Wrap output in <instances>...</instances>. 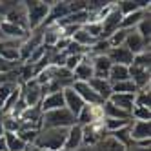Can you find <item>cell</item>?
I'll list each match as a JSON object with an SVG mask.
<instances>
[{
  "instance_id": "83f0119b",
  "label": "cell",
  "mask_w": 151,
  "mask_h": 151,
  "mask_svg": "<svg viewBox=\"0 0 151 151\" xmlns=\"http://www.w3.org/2000/svg\"><path fill=\"white\" fill-rule=\"evenodd\" d=\"M133 104L137 107H147L151 109V96H149V88H144V89H138L135 93V100Z\"/></svg>"
},
{
  "instance_id": "ffe728a7",
  "label": "cell",
  "mask_w": 151,
  "mask_h": 151,
  "mask_svg": "<svg viewBox=\"0 0 151 151\" xmlns=\"http://www.w3.org/2000/svg\"><path fill=\"white\" fill-rule=\"evenodd\" d=\"M102 109H104V118H116V120H131V115L118 109L116 106H113L109 100H106L102 104Z\"/></svg>"
},
{
  "instance_id": "8992f818",
  "label": "cell",
  "mask_w": 151,
  "mask_h": 151,
  "mask_svg": "<svg viewBox=\"0 0 151 151\" xmlns=\"http://www.w3.org/2000/svg\"><path fill=\"white\" fill-rule=\"evenodd\" d=\"M120 20H122V15L118 13L116 6H113V9L102 18V22H100V26H102V35H100L99 40H107V38L115 33V31L120 29Z\"/></svg>"
},
{
  "instance_id": "7c38bea8",
  "label": "cell",
  "mask_w": 151,
  "mask_h": 151,
  "mask_svg": "<svg viewBox=\"0 0 151 151\" xmlns=\"http://www.w3.org/2000/svg\"><path fill=\"white\" fill-rule=\"evenodd\" d=\"M38 107H40L42 113L55 111V109H62V107H64V91H57V93L44 95Z\"/></svg>"
},
{
  "instance_id": "3957f363",
  "label": "cell",
  "mask_w": 151,
  "mask_h": 151,
  "mask_svg": "<svg viewBox=\"0 0 151 151\" xmlns=\"http://www.w3.org/2000/svg\"><path fill=\"white\" fill-rule=\"evenodd\" d=\"M77 124L75 116L66 109H55V111H47V113H42V120H40V129H46V127H66L69 129L71 126Z\"/></svg>"
},
{
  "instance_id": "603a6c76",
  "label": "cell",
  "mask_w": 151,
  "mask_h": 151,
  "mask_svg": "<svg viewBox=\"0 0 151 151\" xmlns=\"http://www.w3.org/2000/svg\"><path fill=\"white\" fill-rule=\"evenodd\" d=\"M71 40H73V42H77V44H78V46H82L84 49H89L91 46H95V42H96V38H93L89 33H86L82 27H80L77 33L71 37Z\"/></svg>"
},
{
  "instance_id": "5b68a950",
  "label": "cell",
  "mask_w": 151,
  "mask_h": 151,
  "mask_svg": "<svg viewBox=\"0 0 151 151\" xmlns=\"http://www.w3.org/2000/svg\"><path fill=\"white\" fill-rule=\"evenodd\" d=\"M42 96H44L42 88L38 86V82L35 78L22 84V88H20V99L24 100V104L27 107H38L42 102Z\"/></svg>"
},
{
  "instance_id": "1f68e13d",
  "label": "cell",
  "mask_w": 151,
  "mask_h": 151,
  "mask_svg": "<svg viewBox=\"0 0 151 151\" xmlns=\"http://www.w3.org/2000/svg\"><path fill=\"white\" fill-rule=\"evenodd\" d=\"M2 127H4V133H18L20 120L13 118V116H7V115H2Z\"/></svg>"
},
{
  "instance_id": "277c9868",
  "label": "cell",
  "mask_w": 151,
  "mask_h": 151,
  "mask_svg": "<svg viewBox=\"0 0 151 151\" xmlns=\"http://www.w3.org/2000/svg\"><path fill=\"white\" fill-rule=\"evenodd\" d=\"M7 24H13L20 29H24L29 33V27H27V15H26V7H24V2H7V9L4 17L0 18Z\"/></svg>"
},
{
  "instance_id": "4fadbf2b",
  "label": "cell",
  "mask_w": 151,
  "mask_h": 151,
  "mask_svg": "<svg viewBox=\"0 0 151 151\" xmlns=\"http://www.w3.org/2000/svg\"><path fill=\"white\" fill-rule=\"evenodd\" d=\"M80 149H82V127L78 124H75L68 129L64 151H80Z\"/></svg>"
},
{
  "instance_id": "2e32d148",
  "label": "cell",
  "mask_w": 151,
  "mask_h": 151,
  "mask_svg": "<svg viewBox=\"0 0 151 151\" xmlns=\"http://www.w3.org/2000/svg\"><path fill=\"white\" fill-rule=\"evenodd\" d=\"M129 80L135 84L137 89H144V88H149V69H140V68H135V66H129Z\"/></svg>"
},
{
  "instance_id": "60d3db41",
  "label": "cell",
  "mask_w": 151,
  "mask_h": 151,
  "mask_svg": "<svg viewBox=\"0 0 151 151\" xmlns=\"http://www.w3.org/2000/svg\"><path fill=\"white\" fill-rule=\"evenodd\" d=\"M26 151H44V149H40V147H37V146H27Z\"/></svg>"
},
{
  "instance_id": "836d02e7",
  "label": "cell",
  "mask_w": 151,
  "mask_h": 151,
  "mask_svg": "<svg viewBox=\"0 0 151 151\" xmlns=\"http://www.w3.org/2000/svg\"><path fill=\"white\" fill-rule=\"evenodd\" d=\"M131 120H140V122H149L151 120V109L147 107H133L131 111Z\"/></svg>"
},
{
  "instance_id": "cb8c5ba5",
  "label": "cell",
  "mask_w": 151,
  "mask_h": 151,
  "mask_svg": "<svg viewBox=\"0 0 151 151\" xmlns=\"http://www.w3.org/2000/svg\"><path fill=\"white\" fill-rule=\"evenodd\" d=\"M4 138H6V147L7 151H26V144L18 138L17 133H4Z\"/></svg>"
},
{
  "instance_id": "d6a6232c",
  "label": "cell",
  "mask_w": 151,
  "mask_h": 151,
  "mask_svg": "<svg viewBox=\"0 0 151 151\" xmlns=\"http://www.w3.org/2000/svg\"><path fill=\"white\" fill-rule=\"evenodd\" d=\"M129 33V29H118L115 31V33L107 38V42H109V46L111 47H118V46H124V42H126V37Z\"/></svg>"
},
{
  "instance_id": "b9f144b4",
  "label": "cell",
  "mask_w": 151,
  "mask_h": 151,
  "mask_svg": "<svg viewBox=\"0 0 151 151\" xmlns=\"http://www.w3.org/2000/svg\"><path fill=\"white\" fill-rule=\"evenodd\" d=\"M0 137H4V127H2V116H0Z\"/></svg>"
},
{
  "instance_id": "8fae6325",
  "label": "cell",
  "mask_w": 151,
  "mask_h": 151,
  "mask_svg": "<svg viewBox=\"0 0 151 151\" xmlns=\"http://www.w3.org/2000/svg\"><path fill=\"white\" fill-rule=\"evenodd\" d=\"M107 58L111 60V64H118V66H131L133 62V55L126 46H118V47H111L107 51Z\"/></svg>"
},
{
  "instance_id": "e0dca14e",
  "label": "cell",
  "mask_w": 151,
  "mask_h": 151,
  "mask_svg": "<svg viewBox=\"0 0 151 151\" xmlns=\"http://www.w3.org/2000/svg\"><path fill=\"white\" fill-rule=\"evenodd\" d=\"M89 88L96 93V96L102 100V102H106V100H109V96L113 95L111 93V84H109V80H104V78H91L89 82Z\"/></svg>"
},
{
  "instance_id": "7a4b0ae2",
  "label": "cell",
  "mask_w": 151,
  "mask_h": 151,
  "mask_svg": "<svg viewBox=\"0 0 151 151\" xmlns=\"http://www.w3.org/2000/svg\"><path fill=\"white\" fill-rule=\"evenodd\" d=\"M26 7V15H27V27L29 33L37 31L44 26L46 18L49 15L51 2H44V0H33V2H24Z\"/></svg>"
},
{
  "instance_id": "f35d334b",
  "label": "cell",
  "mask_w": 151,
  "mask_h": 151,
  "mask_svg": "<svg viewBox=\"0 0 151 151\" xmlns=\"http://www.w3.org/2000/svg\"><path fill=\"white\" fill-rule=\"evenodd\" d=\"M126 151H149V147H138V146L131 144L129 147H126Z\"/></svg>"
},
{
  "instance_id": "6da1fadb",
  "label": "cell",
  "mask_w": 151,
  "mask_h": 151,
  "mask_svg": "<svg viewBox=\"0 0 151 151\" xmlns=\"http://www.w3.org/2000/svg\"><path fill=\"white\" fill-rule=\"evenodd\" d=\"M66 137H68L66 127H46L38 131V137L33 146L44 151H60L66 144Z\"/></svg>"
},
{
  "instance_id": "d4e9b609",
  "label": "cell",
  "mask_w": 151,
  "mask_h": 151,
  "mask_svg": "<svg viewBox=\"0 0 151 151\" xmlns=\"http://www.w3.org/2000/svg\"><path fill=\"white\" fill-rule=\"evenodd\" d=\"M131 126V124H129ZM129 126L127 127H122V129H116V131H113V133H107L113 140H116L118 144H122L124 147H129L133 142H131V137H129Z\"/></svg>"
},
{
  "instance_id": "f6af8a7d",
  "label": "cell",
  "mask_w": 151,
  "mask_h": 151,
  "mask_svg": "<svg viewBox=\"0 0 151 151\" xmlns=\"http://www.w3.org/2000/svg\"><path fill=\"white\" fill-rule=\"evenodd\" d=\"M2 115H4V113H2V109H0V116H2Z\"/></svg>"
},
{
  "instance_id": "7402d4cb",
  "label": "cell",
  "mask_w": 151,
  "mask_h": 151,
  "mask_svg": "<svg viewBox=\"0 0 151 151\" xmlns=\"http://www.w3.org/2000/svg\"><path fill=\"white\" fill-rule=\"evenodd\" d=\"M91 151H126V147L118 144L116 140H113L109 135H106L95 147H91Z\"/></svg>"
},
{
  "instance_id": "9a60e30c",
  "label": "cell",
  "mask_w": 151,
  "mask_h": 151,
  "mask_svg": "<svg viewBox=\"0 0 151 151\" xmlns=\"http://www.w3.org/2000/svg\"><path fill=\"white\" fill-rule=\"evenodd\" d=\"M73 78H75V82H89L93 78V66H91V60L88 55H84L82 62L75 68Z\"/></svg>"
},
{
  "instance_id": "f1b7e54d",
  "label": "cell",
  "mask_w": 151,
  "mask_h": 151,
  "mask_svg": "<svg viewBox=\"0 0 151 151\" xmlns=\"http://www.w3.org/2000/svg\"><path fill=\"white\" fill-rule=\"evenodd\" d=\"M20 86V82L18 80H11V82H6V84H2L0 86V107L4 106V102L11 96V93Z\"/></svg>"
},
{
  "instance_id": "4316f807",
  "label": "cell",
  "mask_w": 151,
  "mask_h": 151,
  "mask_svg": "<svg viewBox=\"0 0 151 151\" xmlns=\"http://www.w3.org/2000/svg\"><path fill=\"white\" fill-rule=\"evenodd\" d=\"M135 31H137V33L149 44V38H151V18H149V13L138 22V26L135 27Z\"/></svg>"
},
{
  "instance_id": "d590c367",
  "label": "cell",
  "mask_w": 151,
  "mask_h": 151,
  "mask_svg": "<svg viewBox=\"0 0 151 151\" xmlns=\"http://www.w3.org/2000/svg\"><path fill=\"white\" fill-rule=\"evenodd\" d=\"M82 58H84V55H68L66 60H64V69H68V71L73 73L75 68L82 62Z\"/></svg>"
},
{
  "instance_id": "30bf717a",
  "label": "cell",
  "mask_w": 151,
  "mask_h": 151,
  "mask_svg": "<svg viewBox=\"0 0 151 151\" xmlns=\"http://www.w3.org/2000/svg\"><path fill=\"white\" fill-rule=\"evenodd\" d=\"M84 106H86L84 100L73 91V88H66V89H64V107H66L75 118H77V115L82 111Z\"/></svg>"
},
{
  "instance_id": "52a82bcc",
  "label": "cell",
  "mask_w": 151,
  "mask_h": 151,
  "mask_svg": "<svg viewBox=\"0 0 151 151\" xmlns=\"http://www.w3.org/2000/svg\"><path fill=\"white\" fill-rule=\"evenodd\" d=\"M88 55V53H86ZM89 60H91V66H93V77L95 78H104L107 80V75H109V69H111V60L107 58V55H96V57H91L88 55Z\"/></svg>"
},
{
  "instance_id": "5bb4252c",
  "label": "cell",
  "mask_w": 151,
  "mask_h": 151,
  "mask_svg": "<svg viewBox=\"0 0 151 151\" xmlns=\"http://www.w3.org/2000/svg\"><path fill=\"white\" fill-rule=\"evenodd\" d=\"M129 137H131V142H138V140L151 138V122L133 120L131 126H129Z\"/></svg>"
},
{
  "instance_id": "4dcf8cb0",
  "label": "cell",
  "mask_w": 151,
  "mask_h": 151,
  "mask_svg": "<svg viewBox=\"0 0 151 151\" xmlns=\"http://www.w3.org/2000/svg\"><path fill=\"white\" fill-rule=\"evenodd\" d=\"M131 66L140 68V69H149V68H151V53H149V51H144V53H138V55H135Z\"/></svg>"
},
{
  "instance_id": "ab89813d",
  "label": "cell",
  "mask_w": 151,
  "mask_h": 151,
  "mask_svg": "<svg viewBox=\"0 0 151 151\" xmlns=\"http://www.w3.org/2000/svg\"><path fill=\"white\" fill-rule=\"evenodd\" d=\"M0 151H7V147H6V138L4 137H0Z\"/></svg>"
},
{
  "instance_id": "bcb514c9",
  "label": "cell",
  "mask_w": 151,
  "mask_h": 151,
  "mask_svg": "<svg viewBox=\"0 0 151 151\" xmlns=\"http://www.w3.org/2000/svg\"><path fill=\"white\" fill-rule=\"evenodd\" d=\"M60 151H64V149H60Z\"/></svg>"
},
{
  "instance_id": "7bdbcfd3",
  "label": "cell",
  "mask_w": 151,
  "mask_h": 151,
  "mask_svg": "<svg viewBox=\"0 0 151 151\" xmlns=\"http://www.w3.org/2000/svg\"><path fill=\"white\" fill-rule=\"evenodd\" d=\"M0 40H4V37H2V31H0Z\"/></svg>"
},
{
  "instance_id": "9c48e42d",
  "label": "cell",
  "mask_w": 151,
  "mask_h": 151,
  "mask_svg": "<svg viewBox=\"0 0 151 151\" xmlns=\"http://www.w3.org/2000/svg\"><path fill=\"white\" fill-rule=\"evenodd\" d=\"M124 46L131 51V55H138V53H144V51H149V44L140 37L135 29H129V33L126 37V42H124Z\"/></svg>"
},
{
  "instance_id": "44dd1931",
  "label": "cell",
  "mask_w": 151,
  "mask_h": 151,
  "mask_svg": "<svg viewBox=\"0 0 151 151\" xmlns=\"http://www.w3.org/2000/svg\"><path fill=\"white\" fill-rule=\"evenodd\" d=\"M107 80H109V84L129 80V68L127 66H118V64H113L111 69H109V75H107Z\"/></svg>"
},
{
  "instance_id": "e575fe53",
  "label": "cell",
  "mask_w": 151,
  "mask_h": 151,
  "mask_svg": "<svg viewBox=\"0 0 151 151\" xmlns=\"http://www.w3.org/2000/svg\"><path fill=\"white\" fill-rule=\"evenodd\" d=\"M82 29L86 31V33H89L93 38H96V40H99L100 35H102V26H100V22H91V20H89L86 26H82Z\"/></svg>"
},
{
  "instance_id": "ee69618b",
  "label": "cell",
  "mask_w": 151,
  "mask_h": 151,
  "mask_svg": "<svg viewBox=\"0 0 151 151\" xmlns=\"http://www.w3.org/2000/svg\"><path fill=\"white\" fill-rule=\"evenodd\" d=\"M80 151H91V149H80Z\"/></svg>"
},
{
  "instance_id": "d6986e66",
  "label": "cell",
  "mask_w": 151,
  "mask_h": 151,
  "mask_svg": "<svg viewBox=\"0 0 151 151\" xmlns=\"http://www.w3.org/2000/svg\"><path fill=\"white\" fill-rule=\"evenodd\" d=\"M147 13H149V9H138V11H135V13H131V15L122 17V20H120V29H135V27L138 26V22H140V20H142Z\"/></svg>"
},
{
  "instance_id": "8d00e7d4",
  "label": "cell",
  "mask_w": 151,
  "mask_h": 151,
  "mask_svg": "<svg viewBox=\"0 0 151 151\" xmlns=\"http://www.w3.org/2000/svg\"><path fill=\"white\" fill-rule=\"evenodd\" d=\"M15 71H9V73H0V86L6 84V82H11V80H18V78H13Z\"/></svg>"
},
{
  "instance_id": "ac0fdd59",
  "label": "cell",
  "mask_w": 151,
  "mask_h": 151,
  "mask_svg": "<svg viewBox=\"0 0 151 151\" xmlns=\"http://www.w3.org/2000/svg\"><path fill=\"white\" fill-rule=\"evenodd\" d=\"M133 100H135V95H120V93H113V95L109 96V102H111L113 106H116L118 109H122V111H126V113H129V115H131L133 107H135Z\"/></svg>"
},
{
  "instance_id": "74e56055",
  "label": "cell",
  "mask_w": 151,
  "mask_h": 151,
  "mask_svg": "<svg viewBox=\"0 0 151 151\" xmlns=\"http://www.w3.org/2000/svg\"><path fill=\"white\" fill-rule=\"evenodd\" d=\"M135 146L138 147H149L151 146V138H146V140H138V142H133Z\"/></svg>"
},
{
  "instance_id": "ba28073f",
  "label": "cell",
  "mask_w": 151,
  "mask_h": 151,
  "mask_svg": "<svg viewBox=\"0 0 151 151\" xmlns=\"http://www.w3.org/2000/svg\"><path fill=\"white\" fill-rule=\"evenodd\" d=\"M71 88H73V91L84 100L86 106H99V104H104V102L99 99V96H96V93L89 88L88 82H73Z\"/></svg>"
},
{
  "instance_id": "f546056e",
  "label": "cell",
  "mask_w": 151,
  "mask_h": 151,
  "mask_svg": "<svg viewBox=\"0 0 151 151\" xmlns=\"http://www.w3.org/2000/svg\"><path fill=\"white\" fill-rule=\"evenodd\" d=\"M133 120H116V118H104V129L106 133H113L116 129H122V127H127Z\"/></svg>"
},
{
  "instance_id": "484cf974",
  "label": "cell",
  "mask_w": 151,
  "mask_h": 151,
  "mask_svg": "<svg viewBox=\"0 0 151 151\" xmlns=\"http://www.w3.org/2000/svg\"><path fill=\"white\" fill-rule=\"evenodd\" d=\"M137 91H138V89L135 88V84H133L131 80L111 84V93H120V95H135Z\"/></svg>"
}]
</instances>
